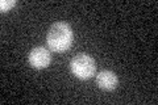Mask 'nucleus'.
<instances>
[{
  "mask_svg": "<svg viewBox=\"0 0 158 105\" xmlns=\"http://www.w3.org/2000/svg\"><path fill=\"white\" fill-rule=\"evenodd\" d=\"M74 41L73 29L66 22L53 24L46 34V42L50 50L56 53H65L71 47Z\"/></svg>",
  "mask_w": 158,
  "mask_h": 105,
  "instance_id": "f257e3e1",
  "label": "nucleus"
},
{
  "mask_svg": "<svg viewBox=\"0 0 158 105\" xmlns=\"http://www.w3.org/2000/svg\"><path fill=\"white\" fill-rule=\"evenodd\" d=\"M70 71L75 78L81 80H87L96 72V63L92 57L87 54H79L70 61Z\"/></svg>",
  "mask_w": 158,
  "mask_h": 105,
  "instance_id": "f03ea898",
  "label": "nucleus"
},
{
  "mask_svg": "<svg viewBox=\"0 0 158 105\" xmlns=\"http://www.w3.org/2000/svg\"><path fill=\"white\" fill-rule=\"evenodd\" d=\"M52 61V55L49 53V50L44 46H37L31 50L28 55V62L29 64L33 67V68H37V70H41V68H45L50 64Z\"/></svg>",
  "mask_w": 158,
  "mask_h": 105,
  "instance_id": "7ed1b4c3",
  "label": "nucleus"
},
{
  "mask_svg": "<svg viewBox=\"0 0 158 105\" xmlns=\"http://www.w3.org/2000/svg\"><path fill=\"white\" fill-rule=\"evenodd\" d=\"M118 79L111 70H103L96 75V84L104 91H113L117 87Z\"/></svg>",
  "mask_w": 158,
  "mask_h": 105,
  "instance_id": "20e7f679",
  "label": "nucleus"
},
{
  "mask_svg": "<svg viewBox=\"0 0 158 105\" xmlns=\"http://www.w3.org/2000/svg\"><path fill=\"white\" fill-rule=\"evenodd\" d=\"M15 6H16V2H15V0H3V2H0V9H2V12L9 11V9Z\"/></svg>",
  "mask_w": 158,
  "mask_h": 105,
  "instance_id": "39448f33",
  "label": "nucleus"
}]
</instances>
